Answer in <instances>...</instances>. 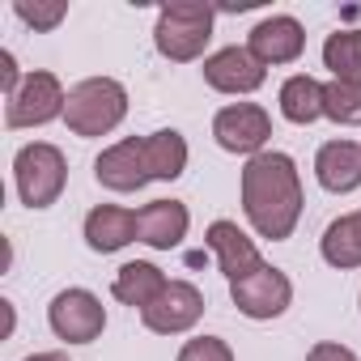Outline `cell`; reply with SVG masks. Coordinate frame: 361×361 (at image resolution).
<instances>
[{
	"mask_svg": "<svg viewBox=\"0 0 361 361\" xmlns=\"http://www.w3.org/2000/svg\"><path fill=\"white\" fill-rule=\"evenodd\" d=\"M243 213L268 243H285L302 221V174L281 149H264L243 166Z\"/></svg>",
	"mask_w": 361,
	"mask_h": 361,
	"instance_id": "cell-1",
	"label": "cell"
},
{
	"mask_svg": "<svg viewBox=\"0 0 361 361\" xmlns=\"http://www.w3.org/2000/svg\"><path fill=\"white\" fill-rule=\"evenodd\" d=\"M213 5L204 0H170L157 9V26H153V47L174 60V64H192L204 56L209 39H213Z\"/></svg>",
	"mask_w": 361,
	"mask_h": 361,
	"instance_id": "cell-2",
	"label": "cell"
},
{
	"mask_svg": "<svg viewBox=\"0 0 361 361\" xmlns=\"http://www.w3.org/2000/svg\"><path fill=\"white\" fill-rule=\"evenodd\" d=\"M128 115V90L115 77H85L68 90V106H64V123L73 136H106L123 123Z\"/></svg>",
	"mask_w": 361,
	"mask_h": 361,
	"instance_id": "cell-3",
	"label": "cell"
},
{
	"mask_svg": "<svg viewBox=\"0 0 361 361\" xmlns=\"http://www.w3.org/2000/svg\"><path fill=\"white\" fill-rule=\"evenodd\" d=\"M13 183L26 209H51L64 196L68 183V161L51 140H30L13 157Z\"/></svg>",
	"mask_w": 361,
	"mask_h": 361,
	"instance_id": "cell-4",
	"label": "cell"
},
{
	"mask_svg": "<svg viewBox=\"0 0 361 361\" xmlns=\"http://www.w3.org/2000/svg\"><path fill=\"white\" fill-rule=\"evenodd\" d=\"M64 106H68V94L60 85L56 73L47 68H35L26 73L22 90L5 102V128L18 132V128H43L51 119H64Z\"/></svg>",
	"mask_w": 361,
	"mask_h": 361,
	"instance_id": "cell-5",
	"label": "cell"
},
{
	"mask_svg": "<svg viewBox=\"0 0 361 361\" xmlns=\"http://www.w3.org/2000/svg\"><path fill=\"white\" fill-rule=\"evenodd\" d=\"M47 323L51 331L64 340V344H90L106 331V306L98 293L73 285V289H60L47 306Z\"/></svg>",
	"mask_w": 361,
	"mask_h": 361,
	"instance_id": "cell-6",
	"label": "cell"
},
{
	"mask_svg": "<svg viewBox=\"0 0 361 361\" xmlns=\"http://www.w3.org/2000/svg\"><path fill=\"white\" fill-rule=\"evenodd\" d=\"M213 136L226 153H238L251 161L272 140V115L259 102H230L213 115Z\"/></svg>",
	"mask_w": 361,
	"mask_h": 361,
	"instance_id": "cell-7",
	"label": "cell"
},
{
	"mask_svg": "<svg viewBox=\"0 0 361 361\" xmlns=\"http://www.w3.org/2000/svg\"><path fill=\"white\" fill-rule=\"evenodd\" d=\"M230 298H234L238 314H247V319H255V323H268V319H281V314L293 306V281H289L281 268L264 264V268H255L251 276L234 281V285H230Z\"/></svg>",
	"mask_w": 361,
	"mask_h": 361,
	"instance_id": "cell-8",
	"label": "cell"
},
{
	"mask_svg": "<svg viewBox=\"0 0 361 361\" xmlns=\"http://www.w3.org/2000/svg\"><path fill=\"white\" fill-rule=\"evenodd\" d=\"M200 314H204V293L192 281H170L157 293V302L140 310V323L153 336H183L200 323Z\"/></svg>",
	"mask_w": 361,
	"mask_h": 361,
	"instance_id": "cell-9",
	"label": "cell"
},
{
	"mask_svg": "<svg viewBox=\"0 0 361 361\" xmlns=\"http://www.w3.org/2000/svg\"><path fill=\"white\" fill-rule=\"evenodd\" d=\"M94 178L106 188V192H140L149 183V170H145V136H128V140H115L111 149L98 153L94 161Z\"/></svg>",
	"mask_w": 361,
	"mask_h": 361,
	"instance_id": "cell-10",
	"label": "cell"
},
{
	"mask_svg": "<svg viewBox=\"0 0 361 361\" xmlns=\"http://www.w3.org/2000/svg\"><path fill=\"white\" fill-rule=\"evenodd\" d=\"M247 51H251L264 68H272V64H293V60L306 51V30H302L298 18L272 13V18H264V22L247 35Z\"/></svg>",
	"mask_w": 361,
	"mask_h": 361,
	"instance_id": "cell-11",
	"label": "cell"
},
{
	"mask_svg": "<svg viewBox=\"0 0 361 361\" xmlns=\"http://www.w3.org/2000/svg\"><path fill=\"white\" fill-rule=\"evenodd\" d=\"M264 77H268V68L247 47H221V51H213L204 60V81L217 94H234V98L238 94H255L264 85Z\"/></svg>",
	"mask_w": 361,
	"mask_h": 361,
	"instance_id": "cell-12",
	"label": "cell"
},
{
	"mask_svg": "<svg viewBox=\"0 0 361 361\" xmlns=\"http://www.w3.org/2000/svg\"><path fill=\"white\" fill-rule=\"evenodd\" d=\"M204 243H209V251L217 255V264H221V272H226V281L234 285V281H243V276H251L255 268H264V259H259V247L247 238V230H238V221H213L209 230H204Z\"/></svg>",
	"mask_w": 361,
	"mask_h": 361,
	"instance_id": "cell-13",
	"label": "cell"
},
{
	"mask_svg": "<svg viewBox=\"0 0 361 361\" xmlns=\"http://www.w3.org/2000/svg\"><path fill=\"white\" fill-rule=\"evenodd\" d=\"M192 230V213L183 200H153L136 213V243L153 247V251H170L188 238Z\"/></svg>",
	"mask_w": 361,
	"mask_h": 361,
	"instance_id": "cell-14",
	"label": "cell"
},
{
	"mask_svg": "<svg viewBox=\"0 0 361 361\" xmlns=\"http://www.w3.org/2000/svg\"><path fill=\"white\" fill-rule=\"evenodd\" d=\"M314 178L331 196H348L361 188V145L357 140H327L314 153Z\"/></svg>",
	"mask_w": 361,
	"mask_h": 361,
	"instance_id": "cell-15",
	"label": "cell"
},
{
	"mask_svg": "<svg viewBox=\"0 0 361 361\" xmlns=\"http://www.w3.org/2000/svg\"><path fill=\"white\" fill-rule=\"evenodd\" d=\"M136 243V213L123 204H98L85 213V247L98 255H115Z\"/></svg>",
	"mask_w": 361,
	"mask_h": 361,
	"instance_id": "cell-16",
	"label": "cell"
},
{
	"mask_svg": "<svg viewBox=\"0 0 361 361\" xmlns=\"http://www.w3.org/2000/svg\"><path fill=\"white\" fill-rule=\"evenodd\" d=\"M166 285H170V276H166L157 264L132 259V264H123V268L115 272L111 293H115V302H123V306H132V310H145V306L157 302V293H161Z\"/></svg>",
	"mask_w": 361,
	"mask_h": 361,
	"instance_id": "cell-17",
	"label": "cell"
},
{
	"mask_svg": "<svg viewBox=\"0 0 361 361\" xmlns=\"http://www.w3.org/2000/svg\"><path fill=\"white\" fill-rule=\"evenodd\" d=\"M188 157H192V149H188L183 132L161 128V132H149L145 136V170H149V183H153V178L174 183V178L188 170Z\"/></svg>",
	"mask_w": 361,
	"mask_h": 361,
	"instance_id": "cell-18",
	"label": "cell"
},
{
	"mask_svg": "<svg viewBox=\"0 0 361 361\" xmlns=\"http://www.w3.org/2000/svg\"><path fill=\"white\" fill-rule=\"evenodd\" d=\"M319 251L331 268H361V213H348V217H336L323 238H319Z\"/></svg>",
	"mask_w": 361,
	"mask_h": 361,
	"instance_id": "cell-19",
	"label": "cell"
},
{
	"mask_svg": "<svg viewBox=\"0 0 361 361\" xmlns=\"http://www.w3.org/2000/svg\"><path fill=\"white\" fill-rule=\"evenodd\" d=\"M281 115L289 123H314L323 119V81H314L310 73H293L281 85Z\"/></svg>",
	"mask_w": 361,
	"mask_h": 361,
	"instance_id": "cell-20",
	"label": "cell"
},
{
	"mask_svg": "<svg viewBox=\"0 0 361 361\" xmlns=\"http://www.w3.org/2000/svg\"><path fill=\"white\" fill-rule=\"evenodd\" d=\"M323 64L331 68V81H357L361 85V30H336V35H327Z\"/></svg>",
	"mask_w": 361,
	"mask_h": 361,
	"instance_id": "cell-21",
	"label": "cell"
},
{
	"mask_svg": "<svg viewBox=\"0 0 361 361\" xmlns=\"http://www.w3.org/2000/svg\"><path fill=\"white\" fill-rule=\"evenodd\" d=\"M323 119L340 128H361V85L357 81H327L323 85Z\"/></svg>",
	"mask_w": 361,
	"mask_h": 361,
	"instance_id": "cell-22",
	"label": "cell"
},
{
	"mask_svg": "<svg viewBox=\"0 0 361 361\" xmlns=\"http://www.w3.org/2000/svg\"><path fill=\"white\" fill-rule=\"evenodd\" d=\"M13 13H18L30 30H56V26L68 18V5H64V0H18Z\"/></svg>",
	"mask_w": 361,
	"mask_h": 361,
	"instance_id": "cell-23",
	"label": "cell"
},
{
	"mask_svg": "<svg viewBox=\"0 0 361 361\" xmlns=\"http://www.w3.org/2000/svg\"><path fill=\"white\" fill-rule=\"evenodd\" d=\"M178 361H234V348L221 336H196L178 348Z\"/></svg>",
	"mask_w": 361,
	"mask_h": 361,
	"instance_id": "cell-24",
	"label": "cell"
},
{
	"mask_svg": "<svg viewBox=\"0 0 361 361\" xmlns=\"http://www.w3.org/2000/svg\"><path fill=\"white\" fill-rule=\"evenodd\" d=\"M22 81H26V77H22V68H18V56H13V51H0V90H5V102L22 90Z\"/></svg>",
	"mask_w": 361,
	"mask_h": 361,
	"instance_id": "cell-25",
	"label": "cell"
},
{
	"mask_svg": "<svg viewBox=\"0 0 361 361\" xmlns=\"http://www.w3.org/2000/svg\"><path fill=\"white\" fill-rule=\"evenodd\" d=\"M306 361H357V353H353L348 344H336V340H319V344L306 353Z\"/></svg>",
	"mask_w": 361,
	"mask_h": 361,
	"instance_id": "cell-26",
	"label": "cell"
},
{
	"mask_svg": "<svg viewBox=\"0 0 361 361\" xmlns=\"http://www.w3.org/2000/svg\"><path fill=\"white\" fill-rule=\"evenodd\" d=\"M26 361H68V353H56V348H51V353H35V357H26Z\"/></svg>",
	"mask_w": 361,
	"mask_h": 361,
	"instance_id": "cell-27",
	"label": "cell"
},
{
	"mask_svg": "<svg viewBox=\"0 0 361 361\" xmlns=\"http://www.w3.org/2000/svg\"><path fill=\"white\" fill-rule=\"evenodd\" d=\"M357 213H361V209H357Z\"/></svg>",
	"mask_w": 361,
	"mask_h": 361,
	"instance_id": "cell-28",
	"label": "cell"
}]
</instances>
